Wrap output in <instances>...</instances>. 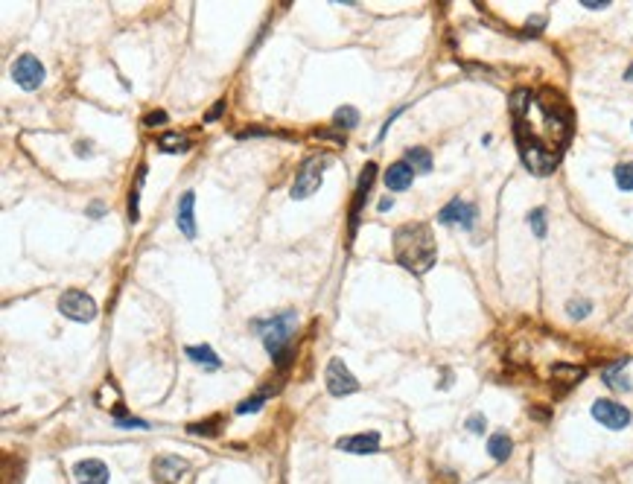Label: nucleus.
I'll use <instances>...</instances> for the list:
<instances>
[{"label":"nucleus","instance_id":"obj_1","mask_svg":"<svg viewBox=\"0 0 633 484\" xmlns=\"http://www.w3.org/2000/svg\"><path fill=\"white\" fill-rule=\"evenodd\" d=\"M435 257H438V251H435V237L429 225L408 222V225H400L394 231V260L403 269L415 274H426L435 266Z\"/></svg>","mask_w":633,"mask_h":484},{"label":"nucleus","instance_id":"obj_2","mask_svg":"<svg viewBox=\"0 0 633 484\" xmlns=\"http://www.w3.org/2000/svg\"><path fill=\"white\" fill-rule=\"evenodd\" d=\"M295 321H298V318H295V312H292V309H286V312H281V316H274L266 327H263V345H266V350L272 353L274 359L281 356L283 347H286V342L292 338Z\"/></svg>","mask_w":633,"mask_h":484},{"label":"nucleus","instance_id":"obj_3","mask_svg":"<svg viewBox=\"0 0 633 484\" xmlns=\"http://www.w3.org/2000/svg\"><path fill=\"white\" fill-rule=\"evenodd\" d=\"M324 166H327V155L304 161V166H301L298 175H295V184H292V193L289 195H292L295 202H301V199H310L312 193H319L321 181H324Z\"/></svg>","mask_w":633,"mask_h":484},{"label":"nucleus","instance_id":"obj_4","mask_svg":"<svg viewBox=\"0 0 633 484\" xmlns=\"http://www.w3.org/2000/svg\"><path fill=\"white\" fill-rule=\"evenodd\" d=\"M59 312L64 318H70V321L88 324V321L97 318V304H94V298L91 295L79 292V289H68L59 298Z\"/></svg>","mask_w":633,"mask_h":484},{"label":"nucleus","instance_id":"obj_5","mask_svg":"<svg viewBox=\"0 0 633 484\" xmlns=\"http://www.w3.org/2000/svg\"><path fill=\"white\" fill-rule=\"evenodd\" d=\"M324 379H327V391L333 397H348V394H356V391H359V379L348 371V365L341 362L339 356H333L327 362Z\"/></svg>","mask_w":633,"mask_h":484},{"label":"nucleus","instance_id":"obj_6","mask_svg":"<svg viewBox=\"0 0 633 484\" xmlns=\"http://www.w3.org/2000/svg\"><path fill=\"white\" fill-rule=\"evenodd\" d=\"M12 79H15L23 90H35V88H41V82H44V64L38 61L35 56L23 53L15 64H12Z\"/></svg>","mask_w":633,"mask_h":484},{"label":"nucleus","instance_id":"obj_7","mask_svg":"<svg viewBox=\"0 0 633 484\" xmlns=\"http://www.w3.org/2000/svg\"><path fill=\"white\" fill-rule=\"evenodd\" d=\"M592 417H596L601 426L613 429V432L627 429V423H630V412L625 409L622 403H613V400H596L592 403Z\"/></svg>","mask_w":633,"mask_h":484},{"label":"nucleus","instance_id":"obj_8","mask_svg":"<svg viewBox=\"0 0 633 484\" xmlns=\"http://www.w3.org/2000/svg\"><path fill=\"white\" fill-rule=\"evenodd\" d=\"M190 470V464L178 455H158L152 461V476L161 484H176L184 478V473Z\"/></svg>","mask_w":633,"mask_h":484},{"label":"nucleus","instance_id":"obj_9","mask_svg":"<svg viewBox=\"0 0 633 484\" xmlns=\"http://www.w3.org/2000/svg\"><path fill=\"white\" fill-rule=\"evenodd\" d=\"M438 222H441V225H455V222H458L464 231H470L473 222H476V207L467 204V202H461V199H453L438 213Z\"/></svg>","mask_w":633,"mask_h":484},{"label":"nucleus","instance_id":"obj_10","mask_svg":"<svg viewBox=\"0 0 633 484\" xmlns=\"http://www.w3.org/2000/svg\"><path fill=\"white\" fill-rule=\"evenodd\" d=\"M73 476L79 484H108V467L97 458H85L73 467Z\"/></svg>","mask_w":633,"mask_h":484},{"label":"nucleus","instance_id":"obj_11","mask_svg":"<svg viewBox=\"0 0 633 484\" xmlns=\"http://www.w3.org/2000/svg\"><path fill=\"white\" fill-rule=\"evenodd\" d=\"M336 447L341 452H353V455H371L379 449V435L377 432H368V435H350V438H341Z\"/></svg>","mask_w":633,"mask_h":484},{"label":"nucleus","instance_id":"obj_12","mask_svg":"<svg viewBox=\"0 0 633 484\" xmlns=\"http://www.w3.org/2000/svg\"><path fill=\"white\" fill-rule=\"evenodd\" d=\"M412 181H415V169L408 166L406 161L391 164V166L386 169V187H388V190H394V193L408 190V187H412Z\"/></svg>","mask_w":633,"mask_h":484},{"label":"nucleus","instance_id":"obj_13","mask_svg":"<svg viewBox=\"0 0 633 484\" xmlns=\"http://www.w3.org/2000/svg\"><path fill=\"white\" fill-rule=\"evenodd\" d=\"M193 204H196V193L193 190H187L181 195V202H178V228H181V233L187 240H193L196 237V216H193Z\"/></svg>","mask_w":633,"mask_h":484},{"label":"nucleus","instance_id":"obj_14","mask_svg":"<svg viewBox=\"0 0 633 484\" xmlns=\"http://www.w3.org/2000/svg\"><path fill=\"white\" fill-rule=\"evenodd\" d=\"M511 449H513V443H511V438L505 435V432H496V435L487 441V452H491L493 461H508Z\"/></svg>","mask_w":633,"mask_h":484},{"label":"nucleus","instance_id":"obj_15","mask_svg":"<svg viewBox=\"0 0 633 484\" xmlns=\"http://www.w3.org/2000/svg\"><path fill=\"white\" fill-rule=\"evenodd\" d=\"M406 164L412 166V169H417V173H429V169H432V155L426 149L415 146V149L406 152Z\"/></svg>","mask_w":633,"mask_h":484},{"label":"nucleus","instance_id":"obj_16","mask_svg":"<svg viewBox=\"0 0 633 484\" xmlns=\"http://www.w3.org/2000/svg\"><path fill=\"white\" fill-rule=\"evenodd\" d=\"M184 353H187V356L193 359V362H202V365H207V368H219V356H216V353L214 350H210L207 345H199V347H187V350H184Z\"/></svg>","mask_w":633,"mask_h":484},{"label":"nucleus","instance_id":"obj_17","mask_svg":"<svg viewBox=\"0 0 633 484\" xmlns=\"http://www.w3.org/2000/svg\"><path fill=\"white\" fill-rule=\"evenodd\" d=\"M158 146H161V152H187L190 149V140L184 137V135L169 132V135H164L161 140H158Z\"/></svg>","mask_w":633,"mask_h":484},{"label":"nucleus","instance_id":"obj_18","mask_svg":"<svg viewBox=\"0 0 633 484\" xmlns=\"http://www.w3.org/2000/svg\"><path fill=\"white\" fill-rule=\"evenodd\" d=\"M627 365V359H618L616 365H610L607 371H604V383H607L610 388H622V391H627L630 385L627 383H622V368Z\"/></svg>","mask_w":633,"mask_h":484},{"label":"nucleus","instance_id":"obj_19","mask_svg":"<svg viewBox=\"0 0 633 484\" xmlns=\"http://www.w3.org/2000/svg\"><path fill=\"white\" fill-rule=\"evenodd\" d=\"M584 368H572V365H555V368H551V376L555 379H560L563 376V383L566 385H572V383H578V379H584Z\"/></svg>","mask_w":633,"mask_h":484},{"label":"nucleus","instance_id":"obj_20","mask_svg":"<svg viewBox=\"0 0 633 484\" xmlns=\"http://www.w3.org/2000/svg\"><path fill=\"white\" fill-rule=\"evenodd\" d=\"M616 184H618V190H633V164L627 161V164H618L616 166Z\"/></svg>","mask_w":633,"mask_h":484},{"label":"nucleus","instance_id":"obj_21","mask_svg":"<svg viewBox=\"0 0 633 484\" xmlns=\"http://www.w3.org/2000/svg\"><path fill=\"white\" fill-rule=\"evenodd\" d=\"M336 126H345V128H353L356 123H359V111L356 108H350V106H341L339 111H336Z\"/></svg>","mask_w":633,"mask_h":484},{"label":"nucleus","instance_id":"obj_22","mask_svg":"<svg viewBox=\"0 0 633 484\" xmlns=\"http://www.w3.org/2000/svg\"><path fill=\"white\" fill-rule=\"evenodd\" d=\"M529 225H531V231H534L537 240L546 237V211H543V207H537V211L529 213Z\"/></svg>","mask_w":633,"mask_h":484},{"label":"nucleus","instance_id":"obj_23","mask_svg":"<svg viewBox=\"0 0 633 484\" xmlns=\"http://www.w3.org/2000/svg\"><path fill=\"white\" fill-rule=\"evenodd\" d=\"M566 309H569L572 318H587L592 304H589V300H569V307H566Z\"/></svg>","mask_w":633,"mask_h":484},{"label":"nucleus","instance_id":"obj_24","mask_svg":"<svg viewBox=\"0 0 633 484\" xmlns=\"http://www.w3.org/2000/svg\"><path fill=\"white\" fill-rule=\"evenodd\" d=\"M263 400H266V397H263V394H257V397H248L245 403H240V405H236V414H248V412H260V409H263Z\"/></svg>","mask_w":633,"mask_h":484},{"label":"nucleus","instance_id":"obj_25","mask_svg":"<svg viewBox=\"0 0 633 484\" xmlns=\"http://www.w3.org/2000/svg\"><path fill=\"white\" fill-rule=\"evenodd\" d=\"M467 429L473 432V435H482V432L487 429V420H484V414H473L470 420H467Z\"/></svg>","mask_w":633,"mask_h":484},{"label":"nucleus","instance_id":"obj_26","mask_svg":"<svg viewBox=\"0 0 633 484\" xmlns=\"http://www.w3.org/2000/svg\"><path fill=\"white\" fill-rule=\"evenodd\" d=\"M193 435H216V420H207V423H193L190 426Z\"/></svg>","mask_w":633,"mask_h":484},{"label":"nucleus","instance_id":"obj_27","mask_svg":"<svg viewBox=\"0 0 633 484\" xmlns=\"http://www.w3.org/2000/svg\"><path fill=\"white\" fill-rule=\"evenodd\" d=\"M117 426H120V429H149V423L147 420H138V417H129V420H123V417H120Z\"/></svg>","mask_w":633,"mask_h":484},{"label":"nucleus","instance_id":"obj_28","mask_svg":"<svg viewBox=\"0 0 633 484\" xmlns=\"http://www.w3.org/2000/svg\"><path fill=\"white\" fill-rule=\"evenodd\" d=\"M143 123H147L149 128L164 126V123H167V114H164V111H152V114H147V120H143Z\"/></svg>","mask_w":633,"mask_h":484},{"label":"nucleus","instance_id":"obj_29","mask_svg":"<svg viewBox=\"0 0 633 484\" xmlns=\"http://www.w3.org/2000/svg\"><path fill=\"white\" fill-rule=\"evenodd\" d=\"M222 111H225V99H219V102H216V106H214V108H210V111H207V117H205V120H207V123H214V120H216V117H219Z\"/></svg>","mask_w":633,"mask_h":484},{"label":"nucleus","instance_id":"obj_30","mask_svg":"<svg viewBox=\"0 0 633 484\" xmlns=\"http://www.w3.org/2000/svg\"><path fill=\"white\" fill-rule=\"evenodd\" d=\"M581 6H587V9H604V6H610L607 0H581Z\"/></svg>","mask_w":633,"mask_h":484},{"label":"nucleus","instance_id":"obj_31","mask_svg":"<svg viewBox=\"0 0 633 484\" xmlns=\"http://www.w3.org/2000/svg\"><path fill=\"white\" fill-rule=\"evenodd\" d=\"M391 207H394V202H391V199H382V202H379V211H382V213L391 211Z\"/></svg>","mask_w":633,"mask_h":484},{"label":"nucleus","instance_id":"obj_32","mask_svg":"<svg viewBox=\"0 0 633 484\" xmlns=\"http://www.w3.org/2000/svg\"><path fill=\"white\" fill-rule=\"evenodd\" d=\"M625 79H627V82H633V64H630V68L625 70Z\"/></svg>","mask_w":633,"mask_h":484}]
</instances>
